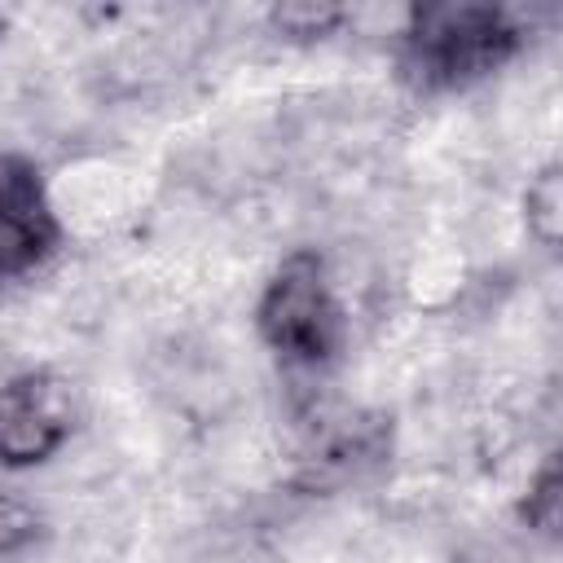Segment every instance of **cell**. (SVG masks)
<instances>
[{
  "label": "cell",
  "mask_w": 563,
  "mask_h": 563,
  "mask_svg": "<svg viewBox=\"0 0 563 563\" xmlns=\"http://www.w3.org/2000/svg\"><path fill=\"white\" fill-rule=\"evenodd\" d=\"M523 22L506 4L444 0L409 9L400 35V75L418 92L466 88L501 70L523 48Z\"/></svg>",
  "instance_id": "6da1fadb"
},
{
  "label": "cell",
  "mask_w": 563,
  "mask_h": 563,
  "mask_svg": "<svg viewBox=\"0 0 563 563\" xmlns=\"http://www.w3.org/2000/svg\"><path fill=\"white\" fill-rule=\"evenodd\" d=\"M260 339L299 369L330 365L343 347V303L317 251H290L255 303Z\"/></svg>",
  "instance_id": "7a4b0ae2"
},
{
  "label": "cell",
  "mask_w": 563,
  "mask_h": 563,
  "mask_svg": "<svg viewBox=\"0 0 563 563\" xmlns=\"http://www.w3.org/2000/svg\"><path fill=\"white\" fill-rule=\"evenodd\" d=\"M75 431L70 383L53 369H26L0 387V466L48 462Z\"/></svg>",
  "instance_id": "3957f363"
},
{
  "label": "cell",
  "mask_w": 563,
  "mask_h": 563,
  "mask_svg": "<svg viewBox=\"0 0 563 563\" xmlns=\"http://www.w3.org/2000/svg\"><path fill=\"white\" fill-rule=\"evenodd\" d=\"M57 242L62 224L40 167L22 154H0V286L40 268Z\"/></svg>",
  "instance_id": "277c9868"
},
{
  "label": "cell",
  "mask_w": 563,
  "mask_h": 563,
  "mask_svg": "<svg viewBox=\"0 0 563 563\" xmlns=\"http://www.w3.org/2000/svg\"><path fill=\"white\" fill-rule=\"evenodd\" d=\"M559 488H563V479H559V457H545V466L532 475L528 497H523V506H519L528 532H537V537H545V541H554V532H559Z\"/></svg>",
  "instance_id": "5b68a950"
},
{
  "label": "cell",
  "mask_w": 563,
  "mask_h": 563,
  "mask_svg": "<svg viewBox=\"0 0 563 563\" xmlns=\"http://www.w3.org/2000/svg\"><path fill=\"white\" fill-rule=\"evenodd\" d=\"M523 207H528V229L545 242V246H554L559 242V207H563V189H559V167H545L532 185H528V198H523Z\"/></svg>",
  "instance_id": "8992f818"
},
{
  "label": "cell",
  "mask_w": 563,
  "mask_h": 563,
  "mask_svg": "<svg viewBox=\"0 0 563 563\" xmlns=\"http://www.w3.org/2000/svg\"><path fill=\"white\" fill-rule=\"evenodd\" d=\"M347 13L339 4H277L273 9V26L290 40H317V35H330Z\"/></svg>",
  "instance_id": "52a82bcc"
},
{
  "label": "cell",
  "mask_w": 563,
  "mask_h": 563,
  "mask_svg": "<svg viewBox=\"0 0 563 563\" xmlns=\"http://www.w3.org/2000/svg\"><path fill=\"white\" fill-rule=\"evenodd\" d=\"M40 532H44L40 510H35L31 501H22V497L0 493V559H4V554H18V550H26V545H35Z\"/></svg>",
  "instance_id": "ba28073f"
},
{
  "label": "cell",
  "mask_w": 563,
  "mask_h": 563,
  "mask_svg": "<svg viewBox=\"0 0 563 563\" xmlns=\"http://www.w3.org/2000/svg\"><path fill=\"white\" fill-rule=\"evenodd\" d=\"M457 563H528V550L510 537H484L457 554Z\"/></svg>",
  "instance_id": "9c48e42d"
},
{
  "label": "cell",
  "mask_w": 563,
  "mask_h": 563,
  "mask_svg": "<svg viewBox=\"0 0 563 563\" xmlns=\"http://www.w3.org/2000/svg\"><path fill=\"white\" fill-rule=\"evenodd\" d=\"M4 26H9V13H4V9H0V35H4Z\"/></svg>",
  "instance_id": "30bf717a"
}]
</instances>
